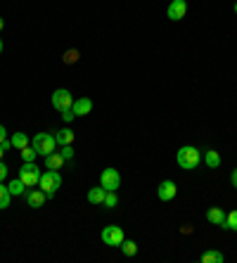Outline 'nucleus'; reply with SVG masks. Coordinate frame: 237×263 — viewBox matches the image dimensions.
<instances>
[{
	"label": "nucleus",
	"mask_w": 237,
	"mask_h": 263,
	"mask_svg": "<svg viewBox=\"0 0 237 263\" xmlns=\"http://www.w3.org/2000/svg\"><path fill=\"white\" fill-rule=\"evenodd\" d=\"M100 185L105 190H118V185H121V176H118L116 168H105L100 176Z\"/></svg>",
	"instance_id": "0eeeda50"
},
{
	"label": "nucleus",
	"mask_w": 237,
	"mask_h": 263,
	"mask_svg": "<svg viewBox=\"0 0 237 263\" xmlns=\"http://www.w3.org/2000/svg\"><path fill=\"white\" fill-rule=\"evenodd\" d=\"M100 239L105 242L107 247H121V242L126 239V235H124V230L118 226H107L105 230L100 233Z\"/></svg>",
	"instance_id": "39448f33"
},
{
	"label": "nucleus",
	"mask_w": 237,
	"mask_h": 263,
	"mask_svg": "<svg viewBox=\"0 0 237 263\" xmlns=\"http://www.w3.org/2000/svg\"><path fill=\"white\" fill-rule=\"evenodd\" d=\"M0 55H3V38H0Z\"/></svg>",
	"instance_id": "7c9ffc66"
},
{
	"label": "nucleus",
	"mask_w": 237,
	"mask_h": 263,
	"mask_svg": "<svg viewBox=\"0 0 237 263\" xmlns=\"http://www.w3.org/2000/svg\"><path fill=\"white\" fill-rule=\"evenodd\" d=\"M204 164L209 166V168H219L221 166V154L216 152V149H206L204 152Z\"/></svg>",
	"instance_id": "dca6fc26"
},
{
	"label": "nucleus",
	"mask_w": 237,
	"mask_h": 263,
	"mask_svg": "<svg viewBox=\"0 0 237 263\" xmlns=\"http://www.w3.org/2000/svg\"><path fill=\"white\" fill-rule=\"evenodd\" d=\"M230 183H232V187H237V168L230 173Z\"/></svg>",
	"instance_id": "c756f323"
},
{
	"label": "nucleus",
	"mask_w": 237,
	"mask_h": 263,
	"mask_svg": "<svg viewBox=\"0 0 237 263\" xmlns=\"http://www.w3.org/2000/svg\"><path fill=\"white\" fill-rule=\"evenodd\" d=\"M225 261V256L221 254V251H204L202 254V263H223Z\"/></svg>",
	"instance_id": "f3484780"
},
{
	"label": "nucleus",
	"mask_w": 237,
	"mask_h": 263,
	"mask_svg": "<svg viewBox=\"0 0 237 263\" xmlns=\"http://www.w3.org/2000/svg\"><path fill=\"white\" fill-rule=\"evenodd\" d=\"M10 202H12V192L7 190V185L0 183V209H7Z\"/></svg>",
	"instance_id": "aec40b11"
},
{
	"label": "nucleus",
	"mask_w": 237,
	"mask_h": 263,
	"mask_svg": "<svg viewBox=\"0 0 237 263\" xmlns=\"http://www.w3.org/2000/svg\"><path fill=\"white\" fill-rule=\"evenodd\" d=\"M118 249L124 251L126 256H135V254H137V245H135V242H131V239H124Z\"/></svg>",
	"instance_id": "4be33fe9"
},
{
	"label": "nucleus",
	"mask_w": 237,
	"mask_h": 263,
	"mask_svg": "<svg viewBox=\"0 0 237 263\" xmlns=\"http://www.w3.org/2000/svg\"><path fill=\"white\" fill-rule=\"evenodd\" d=\"M43 159H45V168H50V171H60L64 166V157L60 152H52L48 157H43Z\"/></svg>",
	"instance_id": "f8f14e48"
},
{
	"label": "nucleus",
	"mask_w": 237,
	"mask_h": 263,
	"mask_svg": "<svg viewBox=\"0 0 237 263\" xmlns=\"http://www.w3.org/2000/svg\"><path fill=\"white\" fill-rule=\"evenodd\" d=\"M206 220H209V223H213V226H223L225 211H223V209H219V206L206 209Z\"/></svg>",
	"instance_id": "ddd939ff"
},
{
	"label": "nucleus",
	"mask_w": 237,
	"mask_h": 263,
	"mask_svg": "<svg viewBox=\"0 0 237 263\" xmlns=\"http://www.w3.org/2000/svg\"><path fill=\"white\" fill-rule=\"evenodd\" d=\"M71 111H74L76 117H88V114L93 111V100H90V98L74 100V104H71Z\"/></svg>",
	"instance_id": "9d476101"
},
{
	"label": "nucleus",
	"mask_w": 237,
	"mask_h": 263,
	"mask_svg": "<svg viewBox=\"0 0 237 263\" xmlns=\"http://www.w3.org/2000/svg\"><path fill=\"white\" fill-rule=\"evenodd\" d=\"M235 14H237V3H235Z\"/></svg>",
	"instance_id": "473e14b6"
},
{
	"label": "nucleus",
	"mask_w": 237,
	"mask_h": 263,
	"mask_svg": "<svg viewBox=\"0 0 237 263\" xmlns=\"http://www.w3.org/2000/svg\"><path fill=\"white\" fill-rule=\"evenodd\" d=\"M7 190L12 192V197H14V195H24L26 185H24V180H22V178H14L12 183H7Z\"/></svg>",
	"instance_id": "6ab92c4d"
},
{
	"label": "nucleus",
	"mask_w": 237,
	"mask_h": 263,
	"mask_svg": "<svg viewBox=\"0 0 237 263\" xmlns=\"http://www.w3.org/2000/svg\"><path fill=\"white\" fill-rule=\"evenodd\" d=\"M19 178L24 180L26 187H33V185H38V180H41V168H38L33 161H24L22 168H19Z\"/></svg>",
	"instance_id": "20e7f679"
},
{
	"label": "nucleus",
	"mask_w": 237,
	"mask_h": 263,
	"mask_svg": "<svg viewBox=\"0 0 237 263\" xmlns=\"http://www.w3.org/2000/svg\"><path fill=\"white\" fill-rule=\"evenodd\" d=\"M221 228H223V230H235V233H237V209L225 216V220H223V226H221Z\"/></svg>",
	"instance_id": "412c9836"
},
{
	"label": "nucleus",
	"mask_w": 237,
	"mask_h": 263,
	"mask_svg": "<svg viewBox=\"0 0 237 263\" xmlns=\"http://www.w3.org/2000/svg\"><path fill=\"white\" fill-rule=\"evenodd\" d=\"M5 176H7V166L3 164V161H0V183L5 180Z\"/></svg>",
	"instance_id": "cd10ccee"
},
{
	"label": "nucleus",
	"mask_w": 237,
	"mask_h": 263,
	"mask_svg": "<svg viewBox=\"0 0 237 263\" xmlns=\"http://www.w3.org/2000/svg\"><path fill=\"white\" fill-rule=\"evenodd\" d=\"M105 197H107V190L102 185L93 187V190H88V202L90 204H105Z\"/></svg>",
	"instance_id": "4468645a"
},
{
	"label": "nucleus",
	"mask_w": 237,
	"mask_h": 263,
	"mask_svg": "<svg viewBox=\"0 0 237 263\" xmlns=\"http://www.w3.org/2000/svg\"><path fill=\"white\" fill-rule=\"evenodd\" d=\"M19 154H22V161H33L38 157V152L33 147H24V149H19Z\"/></svg>",
	"instance_id": "b1692460"
},
{
	"label": "nucleus",
	"mask_w": 237,
	"mask_h": 263,
	"mask_svg": "<svg viewBox=\"0 0 237 263\" xmlns=\"http://www.w3.org/2000/svg\"><path fill=\"white\" fill-rule=\"evenodd\" d=\"M55 140H57V145H60V147L71 145V142H74V130H71V128L57 130V133H55Z\"/></svg>",
	"instance_id": "2eb2a0df"
},
{
	"label": "nucleus",
	"mask_w": 237,
	"mask_h": 263,
	"mask_svg": "<svg viewBox=\"0 0 237 263\" xmlns=\"http://www.w3.org/2000/svg\"><path fill=\"white\" fill-rule=\"evenodd\" d=\"M62 119H64V121H67V123H71V121H74V119H76V114H74V111H71V109H67V111H62Z\"/></svg>",
	"instance_id": "a878e982"
},
{
	"label": "nucleus",
	"mask_w": 237,
	"mask_h": 263,
	"mask_svg": "<svg viewBox=\"0 0 237 263\" xmlns=\"http://www.w3.org/2000/svg\"><path fill=\"white\" fill-rule=\"evenodd\" d=\"M64 157V161H69V159H74V147L71 145H64L62 147V152H60Z\"/></svg>",
	"instance_id": "393cba45"
},
{
	"label": "nucleus",
	"mask_w": 237,
	"mask_h": 263,
	"mask_svg": "<svg viewBox=\"0 0 237 263\" xmlns=\"http://www.w3.org/2000/svg\"><path fill=\"white\" fill-rule=\"evenodd\" d=\"M185 14H187V3L185 0H171L169 10H166V17H169L171 22H181Z\"/></svg>",
	"instance_id": "6e6552de"
},
{
	"label": "nucleus",
	"mask_w": 237,
	"mask_h": 263,
	"mask_svg": "<svg viewBox=\"0 0 237 263\" xmlns=\"http://www.w3.org/2000/svg\"><path fill=\"white\" fill-rule=\"evenodd\" d=\"M38 187H41V190H43L48 197H52L57 190H60V187H62V173H60V171H50V168H48L45 173H41Z\"/></svg>",
	"instance_id": "7ed1b4c3"
},
{
	"label": "nucleus",
	"mask_w": 237,
	"mask_h": 263,
	"mask_svg": "<svg viewBox=\"0 0 237 263\" xmlns=\"http://www.w3.org/2000/svg\"><path fill=\"white\" fill-rule=\"evenodd\" d=\"M118 204V197H116V190H107V197H105V206L107 209H114Z\"/></svg>",
	"instance_id": "5701e85b"
},
{
	"label": "nucleus",
	"mask_w": 237,
	"mask_h": 263,
	"mask_svg": "<svg viewBox=\"0 0 237 263\" xmlns=\"http://www.w3.org/2000/svg\"><path fill=\"white\" fill-rule=\"evenodd\" d=\"M48 202V195H45L43 190H31L26 192V204L31 209H43V204Z\"/></svg>",
	"instance_id": "9b49d317"
},
{
	"label": "nucleus",
	"mask_w": 237,
	"mask_h": 263,
	"mask_svg": "<svg viewBox=\"0 0 237 263\" xmlns=\"http://www.w3.org/2000/svg\"><path fill=\"white\" fill-rule=\"evenodd\" d=\"M10 142H12L14 149H24V147H29V142H31V140H29V135H26V133H14Z\"/></svg>",
	"instance_id": "a211bd4d"
},
{
	"label": "nucleus",
	"mask_w": 237,
	"mask_h": 263,
	"mask_svg": "<svg viewBox=\"0 0 237 263\" xmlns=\"http://www.w3.org/2000/svg\"><path fill=\"white\" fill-rule=\"evenodd\" d=\"M10 147H12V142L10 140H5V142H0V159H3V154L7 152V149H10Z\"/></svg>",
	"instance_id": "bb28decb"
},
{
	"label": "nucleus",
	"mask_w": 237,
	"mask_h": 263,
	"mask_svg": "<svg viewBox=\"0 0 237 263\" xmlns=\"http://www.w3.org/2000/svg\"><path fill=\"white\" fill-rule=\"evenodd\" d=\"M3 26H5V22H3V19H0V31H3Z\"/></svg>",
	"instance_id": "2f4dec72"
},
{
	"label": "nucleus",
	"mask_w": 237,
	"mask_h": 263,
	"mask_svg": "<svg viewBox=\"0 0 237 263\" xmlns=\"http://www.w3.org/2000/svg\"><path fill=\"white\" fill-rule=\"evenodd\" d=\"M175 192H178V187H175L173 180H162L159 187H156V197H159L162 202H171V199H175Z\"/></svg>",
	"instance_id": "1a4fd4ad"
},
{
	"label": "nucleus",
	"mask_w": 237,
	"mask_h": 263,
	"mask_svg": "<svg viewBox=\"0 0 237 263\" xmlns=\"http://www.w3.org/2000/svg\"><path fill=\"white\" fill-rule=\"evenodd\" d=\"M7 140V130H5V126L0 123V142H5Z\"/></svg>",
	"instance_id": "c85d7f7f"
},
{
	"label": "nucleus",
	"mask_w": 237,
	"mask_h": 263,
	"mask_svg": "<svg viewBox=\"0 0 237 263\" xmlns=\"http://www.w3.org/2000/svg\"><path fill=\"white\" fill-rule=\"evenodd\" d=\"M31 147L38 152V157H48V154L55 152L57 147V140L52 133H36L31 138Z\"/></svg>",
	"instance_id": "f03ea898"
},
{
	"label": "nucleus",
	"mask_w": 237,
	"mask_h": 263,
	"mask_svg": "<svg viewBox=\"0 0 237 263\" xmlns=\"http://www.w3.org/2000/svg\"><path fill=\"white\" fill-rule=\"evenodd\" d=\"M175 161H178V166L185 168V171H194V168L200 166V161H202V152L197 149V147H192V145H185V147L178 149Z\"/></svg>",
	"instance_id": "f257e3e1"
},
{
	"label": "nucleus",
	"mask_w": 237,
	"mask_h": 263,
	"mask_svg": "<svg viewBox=\"0 0 237 263\" xmlns=\"http://www.w3.org/2000/svg\"><path fill=\"white\" fill-rule=\"evenodd\" d=\"M71 104H74V98H71V92H69L67 88H60V90L52 92V107H55L60 114L71 109Z\"/></svg>",
	"instance_id": "423d86ee"
}]
</instances>
